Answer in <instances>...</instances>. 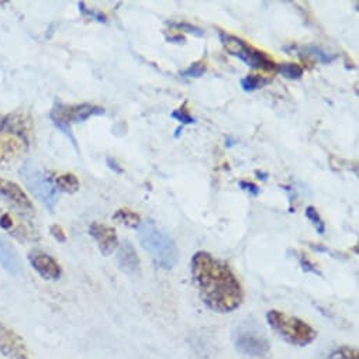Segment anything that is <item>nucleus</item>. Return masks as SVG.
Segmentation results:
<instances>
[{
  "label": "nucleus",
  "mask_w": 359,
  "mask_h": 359,
  "mask_svg": "<svg viewBox=\"0 0 359 359\" xmlns=\"http://www.w3.org/2000/svg\"><path fill=\"white\" fill-rule=\"evenodd\" d=\"M304 215H306V217L309 219V222L314 226V229L317 230V233H318L320 236H324V234H325V223H324V220L321 219V216H320V213L317 212V209L313 208V206H309V208H306Z\"/></svg>",
  "instance_id": "nucleus-20"
},
{
  "label": "nucleus",
  "mask_w": 359,
  "mask_h": 359,
  "mask_svg": "<svg viewBox=\"0 0 359 359\" xmlns=\"http://www.w3.org/2000/svg\"><path fill=\"white\" fill-rule=\"evenodd\" d=\"M106 111L103 107L90 104V103H81V104H65V103H57L51 113L50 117L53 123L74 142L76 144L75 138L72 137L71 133V126L72 123H83L88 118L93 116H103Z\"/></svg>",
  "instance_id": "nucleus-5"
},
{
  "label": "nucleus",
  "mask_w": 359,
  "mask_h": 359,
  "mask_svg": "<svg viewBox=\"0 0 359 359\" xmlns=\"http://www.w3.org/2000/svg\"><path fill=\"white\" fill-rule=\"evenodd\" d=\"M303 51L306 53V55L314 58L317 62L324 65H330L337 60V55L328 54L327 51H324L321 47H317V46H307L303 48Z\"/></svg>",
  "instance_id": "nucleus-16"
},
{
  "label": "nucleus",
  "mask_w": 359,
  "mask_h": 359,
  "mask_svg": "<svg viewBox=\"0 0 359 359\" xmlns=\"http://www.w3.org/2000/svg\"><path fill=\"white\" fill-rule=\"evenodd\" d=\"M299 262H300V266L304 272H310V273H314V275H318V276H323V273L320 272L318 266L314 265L307 257H304L303 254H299Z\"/></svg>",
  "instance_id": "nucleus-24"
},
{
  "label": "nucleus",
  "mask_w": 359,
  "mask_h": 359,
  "mask_svg": "<svg viewBox=\"0 0 359 359\" xmlns=\"http://www.w3.org/2000/svg\"><path fill=\"white\" fill-rule=\"evenodd\" d=\"M113 220H116V222H120L121 224H124V226H127V227H130V229H138L140 227V224L142 223L141 222V217L137 215V213H134V212H131V210H128V209H120V210H117L114 215H113Z\"/></svg>",
  "instance_id": "nucleus-15"
},
{
  "label": "nucleus",
  "mask_w": 359,
  "mask_h": 359,
  "mask_svg": "<svg viewBox=\"0 0 359 359\" xmlns=\"http://www.w3.org/2000/svg\"><path fill=\"white\" fill-rule=\"evenodd\" d=\"M266 321L271 328L290 345L303 348L310 345L317 338V331L309 323L283 311H268Z\"/></svg>",
  "instance_id": "nucleus-3"
},
{
  "label": "nucleus",
  "mask_w": 359,
  "mask_h": 359,
  "mask_svg": "<svg viewBox=\"0 0 359 359\" xmlns=\"http://www.w3.org/2000/svg\"><path fill=\"white\" fill-rule=\"evenodd\" d=\"M29 262L39 275L46 280H58L62 275L61 265L48 254L43 251H32L29 254Z\"/></svg>",
  "instance_id": "nucleus-9"
},
{
  "label": "nucleus",
  "mask_w": 359,
  "mask_h": 359,
  "mask_svg": "<svg viewBox=\"0 0 359 359\" xmlns=\"http://www.w3.org/2000/svg\"><path fill=\"white\" fill-rule=\"evenodd\" d=\"M276 69L280 75L290 81H297L304 75V69L297 64H280L276 67Z\"/></svg>",
  "instance_id": "nucleus-18"
},
{
  "label": "nucleus",
  "mask_w": 359,
  "mask_h": 359,
  "mask_svg": "<svg viewBox=\"0 0 359 359\" xmlns=\"http://www.w3.org/2000/svg\"><path fill=\"white\" fill-rule=\"evenodd\" d=\"M208 71V67H206V62L203 61H198L192 65H189L187 69H184L181 72V75L184 78H202Z\"/></svg>",
  "instance_id": "nucleus-21"
},
{
  "label": "nucleus",
  "mask_w": 359,
  "mask_h": 359,
  "mask_svg": "<svg viewBox=\"0 0 359 359\" xmlns=\"http://www.w3.org/2000/svg\"><path fill=\"white\" fill-rule=\"evenodd\" d=\"M89 234L96 240L99 250L104 257L111 255L114 250L118 247V238H117L116 230L109 226H104L97 222L92 223V226L89 227Z\"/></svg>",
  "instance_id": "nucleus-11"
},
{
  "label": "nucleus",
  "mask_w": 359,
  "mask_h": 359,
  "mask_svg": "<svg viewBox=\"0 0 359 359\" xmlns=\"http://www.w3.org/2000/svg\"><path fill=\"white\" fill-rule=\"evenodd\" d=\"M106 162H107V166H109L111 170H114V172H117V173H123V172H124L123 168H121V166L116 162V159H113L111 156H107Z\"/></svg>",
  "instance_id": "nucleus-29"
},
{
  "label": "nucleus",
  "mask_w": 359,
  "mask_h": 359,
  "mask_svg": "<svg viewBox=\"0 0 359 359\" xmlns=\"http://www.w3.org/2000/svg\"><path fill=\"white\" fill-rule=\"evenodd\" d=\"M265 83H268V81L261 78V76H258V75H247V76H244L240 81V85H241L243 90L247 92V93L255 92L257 89L262 88Z\"/></svg>",
  "instance_id": "nucleus-19"
},
{
  "label": "nucleus",
  "mask_w": 359,
  "mask_h": 359,
  "mask_svg": "<svg viewBox=\"0 0 359 359\" xmlns=\"http://www.w3.org/2000/svg\"><path fill=\"white\" fill-rule=\"evenodd\" d=\"M0 352L9 359H32L25 339L6 324H0Z\"/></svg>",
  "instance_id": "nucleus-8"
},
{
  "label": "nucleus",
  "mask_w": 359,
  "mask_h": 359,
  "mask_svg": "<svg viewBox=\"0 0 359 359\" xmlns=\"http://www.w3.org/2000/svg\"><path fill=\"white\" fill-rule=\"evenodd\" d=\"M170 26H173V27H176V29H179V30H184V32L196 34V36H199V37L205 36V33H203L202 29L195 27V26H192V25H189V23H173V25H170Z\"/></svg>",
  "instance_id": "nucleus-25"
},
{
  "label": "nucleus",
  "mask_w": 359,
  "mask_h": 359,
  "mask_svg": "<svg viewBox=\"0 0 359 359\" xmlns=\"http://www.w3.org/2000/svg\"><path fill=\"white\" fill-rule=\"evenodd\" d=\"M0 227L5 229V230H9L13 227V220L9 215H4L2 217H0Z\"/></svg>",
  "instance_id": "nucleus-28"
},
{
  "label": "nucleus",
  "mask_w": 359,
  "mask_h": 359,
  "mask_svg": "<svg viewBox=\"0 0 359 359\" xmlns=\"http://www.w3.org/2000/svg\"><path fill=\"white\" fill-rule=\"evenodd\" d=\"M79 11L83 16L86 18H90L92 20L95 22H99V23H107V18L104 13L99 12V11H95V9H89L85 4H79Z\"/></svg>",
  "instance_id": "nucleus-23"
},
{
  "label": "nucleus",
  "mask_w": 359,
  "mask_h": 359,
  "mask_svg": "<svg viewBox=\"0 0 359 359\" xmlns=\"http://www.w3.org/2000/svg\"><path fill=\"white\" fill-rule=\"evenodd\" d=\"M0 195L26 213L34 212V206L26 192L18 184L9 181V179L0 177Z\"/></svg>",
  "instance_id": "nucleus-10"
},
{
  "label": "nucleus",
  "mask_w": 359,
  "mask_h": 359,
  "mask_svg": "<svg viewBox=\"0 0 359 359\" xmlns=\"http://www.w3.org/2000/svg\"><path fill=\"white\" fill-rule=\"evenodd\" d=\"M116 261L118 269L126 275H137L140 272V258L130 241H124L120 245Z\"/></svg>",
  "instance_id": "nucleus-12"
},
{
  "label": "nucleus",
  "mask_w": 359,
  "mask_h": 359,
  "mask_svg": "<svg viewBox=\"0 0 359 359\" xmlns=\"http://www.w3.org/2000/svg\"><path fill=\"white\" fill-rule=\"evenodd\" d=\"M50 233H51V236H53L58 243H65V241H67V234H65V231H64V229H62L61 226H58V224L51 226V227H50Z\"/></svg>",
  "instance_id": "nucleus-27"
},
{
  "label": "nucleus",
  "mask_w": 359,
  "mask_h": 359,
  "mask_svg": "<svg viewBox=\"0 0 359 359\" xmlns=\"http://www.w3.org/2000/svg\"><path fill=\"white\" fill-rule=\"evenodd\" d=\"M192 276L203 303L216 313L237 310L244 299L243 287L227 264L199 251L192 258Z\"/></svg>",
  "instance_id": "nucleus-1"
},
{
  "label": "nucleus",
  "mask_w": 359,
  "mask_h": 359,
  "mask_svg": "<svg viewBox=\"0 0 359 359\" xmlns=\"http://www.w3.org/2000/svg\"><path fill=\"white\" fill-rule=\"evenodd\" d=\"M240 188H241L244 192H247L250 196H254V198H257V196L259 195V192H261V189H259L255 184L248 182V181H241V182H240Z\"/></svg>",
  "instance_id": "nucleus-26"
},
{
  "label": "nucleus",
  "mask_w": 359,
  "mask_h": 359,
  "mask_svg": "<svg viewBox=\"0 0 359 359\" xmlns=\"http://www.w3.org/2000/svg\"><path fill=\"white\" fill-rule=\"evenodd\" d=\"M141 247L151 255L156 266L169 271L175 268L179 259V251L175 241L163 233L151 220L142 222L137 229Z\"/></svg>",
  "instance_id": "nucleus-2"
},
{
  "label": "nucleus",
  "mask_w": 359,
  "mask_h": 359,
  "mask_svg": "<svg viewBox=\"0 0 359 359\" xmlns=\"http://www.w3.org/2000/svg\"><path fill=\"white\" fill-rule=\"evenodd\" d=\"M170 117L175 118L176 121L181 123V124H182V128H184V126H187V124H195V123H196V118L191 116L189 110L187 109V104H184L182 107H179L177 110L172 111V113H170Z\"/></svg>",
  "instance_id": "nucleus-22"
},
{
  "label": "nucleus",
  "mask_w": 359,
  "mask_h": 359,
  "mask_svg": "<svg viewBox=\"0 0 359 359\" xmlns=\"http://www.w3.org/2000/svg\"><path fill=\"white\" fill-rule=\"evenodd\" d=\"M219 37H220V41H222V46L224 47V50L230 55L245 62L248 67H251L254 69H259V71L276 69V64L265 53L254 48L252 46H248L244 40H241L233 34L224 33V32H220Z\"/></svg>",
  "instance_id": "nucleus-6"
},
{
  "label": "nucleus",
  "mask_w": 359,
  "mask_h": 359,
  "mask_svg": "<svg viewBox=\"0 0 359 359\" xmlns=\"http://www.w3.org/2000/svg\"><path fill=\"white\" fill-rule=\"evenodd\" d=\"M51 181L58 189V192H65V194H76L79 191V181L78 177L74 173H51Z\"/></svg>",
  "instance_id": "nucleus-14"
},
{
  "label": "nucleus",
  "mask_w": 359,
  "mask_h": 359,
  "mask_svg": "<svg viewBox=\"0 0 359 359\" xmlns=\"http://www.w3.org/2000/svg\"><path fill=\"white\" fill-rule=\"evenodd\" d=\"M324 359H359V353L358 349L348 345H342L331 349L324 356Z\"/></svg>",
  "instance_id": "nucleus-17"
},
{
  "label": "nucleus",
  "mask_w": 359,
  "mask_h": 359,
  "mask_svg": "<svg viewBox=\"0 0 359 359\" xmlns=\"http://www.w3.org/2000/svg\"><path fill=\"white\" fill-rule=\"evenodd\" d=\"M0 266L15 276L22 272L19 254L4 236H0Z\"/></svg>",
  "instance_id": "nucleus-13"
},
{
  "label": "nucleus",
  "mask_w": 359,
  "mask_h": 359,
  "mask_svg": "<svg viewBox=\"0 0 359 359\" xmlns=\"http://www.w3.org/2000/svg\"><path fill=\"white\" fill-rule=\"evenodd\" d=\"M236 349L247 356L261 358L271 351V344L262 330L254 323H241L233 332Z\"/></svg>",
  "instance_id": "nucleus-7"
},
{
  "label": "nucleus",
  "mask_w": 359,
  "mask_h": 359,
  "mask_svg": "<svg viewBox=\"0 0 359 359\" xmlns=\"http://www.w3.org/2000/svg\"><path fill=\"white\" fill-rule=\"evenodd\" d=\"M20 176L27 189L51 212L58 203V189L51 181V176L36 161L27 159L20 168Z\"/></svg>",
  "instance_id": "nucleus-4"
}]
</instances>
